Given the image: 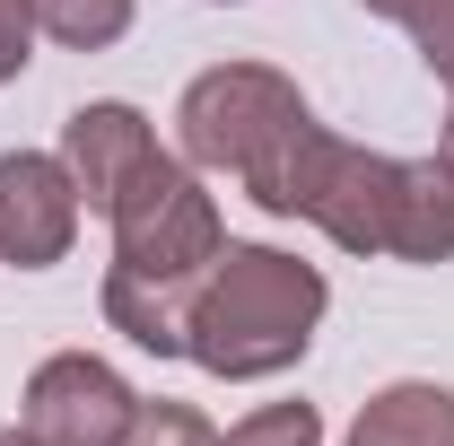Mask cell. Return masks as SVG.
<instances>
[{"mask_svg":"<svg viewBox=\"0 0 454 446\" xmlns=\"http://www.w3.org/2000/svg\"><path fill=\"white\" fill-rule=\"evenodd\" d=\"M324 272L297 263L280 245H219V263L192 289V324H184V359H201L227 386L280 377L306 359V341L324 324Z\"/></svg>","mask_w":454,"mask_h":446,"instance_id":"cell-1","label":"cell"},{"mask_svg":"<svg viewBox=\"0 0 454 446\" xmlns=\"http://www.w3.org/2000/svg\"><path fill=\"white\" fill-rule=\"evenodd\" d=\"M245 193L271 219H315L340 254H394V202L402 158H376L358 140H333L315 114L271 131V149L245 167Z\"/></svg>","mask_w":454,"mask_h":446,"instance_id":"cell-2","label":"cell"},{"mask_svg":"<svg viewBox=\"0 0 454 446\" xmlns=\"http://www.w3.org/2000/svg\"><path fill=\"white\" fill-rule=\"evenodd\" d=\"M297 114H306V97H297L288 70H271V61H219V70H201V79L184 88V106H175L184 167L245 175L271 149V131L297 123Z\"/></svg>","mask_w":454,"mask_h":446,"instance_id":"cell-3","label":"cell"},{"mask_svg":"<svg viewBox=\"0 0 454 446\" xmlns=\"http://www.w3.org/2000/svg\"><path fill=\"white\" fill-rule=\"evenodd\" d=\"M114 272L122 280H201L219 263L227 227H219V202L192 184V167H158L122 211H114Z\"/></svg>","mask_w":454,"mask_h":446,"instance_id":"cell-4","label":"cell"},{"mask_svg":"<svg viewBox=\"0 0 454 446\" xmlns=\"http://www.w3.org/2000/svg\"><path fill=\"white\" fill-rule=\"evenodd\" d=\"M131 411H140V394L122 386L106 359H88V350H53V359L27 377V411H18V429L44 438V446H122Z\"/></svg>","mask_w":454,"mask_h":446,"instance_id":"cell-5","label":"cell"},{"mask_svg":"<svg viewBox=\"0 0 454 446\" xmlns=\"http://www.w3.org/2000/svg\"><path fill=\"white\" fill-rule=\"evenodd\" d=\"M61 167L79 184V202H88L97 219H114L149 175L167 167V149H158V131H149L140 106H79L61 123Z\"/></svg>","mask_w":454,"mask_h":446,"instance_id":"cell-6","label":"cell"},{"mask_svg":"<svg viewBox=\"0 0 454 446\" xmlns=\"http://www.w3.org/2000/svg\"><path fill=\"white\" fill-rule=\"evenodd\" d=\"M79 184L61 158L44 149H9L0 158V263L9 272H44L70 254V236H79Z\"/></svg>","mask_w":454,"mask_h":446,"instance_id":"cell-7","label":"cell"},{"mask_svg":"<svg viewBox=\"0 0 454 446\" xmlns=\"http://www.w3.org/2000/svg\"><path fill=\"white\" fill-rule=\"evenodd\" d=\"M394 254L402 263H446L454 254V158H402V202H394Z\"/></svg>","mask_w":454,"mask_h":446,"instance_id":"cell-8","label":"cell"},{"mask_svg":"<svg viewBox=\"0 0 454 446\" xmlns=\"http://www.w3.org/2000/svg\"><path fill=\"white\" fill-rule=\"evenodd\" d=\"M192 289L201 280H122L106 272V324L158 359H184V324H192Z\"/></svg>","mask_w":454,"mask_h":446,"instance_id":"cell-9","label":"cell"},{"mask_svg":"<svg viewBox=\"0 0 454 446\" xmlns=\"http://www.w3.org/2000/svg\"><path fill=\"white\" fill-rule=\"evenodd\" d=\"M349 446H454V394L446 386H385L349 420Z\"/></svg>","mask_w":454,"mask_h":446,"instance_id":"cell-10","label":"cell"},{"mask_svg":"<svg viewBox=\"0 0 454 446\" xmlns=\"http://www.w3.org/2000/svg\"><path fill=\"white\" fill-rule=\"evenodd\" d=\"M27 9H35V27H44L53 44H70V53H106V44L131 36V9H140V0H27Z\"/></svg>","mask_w":454,"mask_h":446,"instance_id":"cell-11","label":"cell"},{"mask_svg":"<svg viewBox=\"0 0 454 446\" xmlns=\"http://www.w3.org/2000/svg\"><path fill=\"white\" fill-rule=\"evenodd\" d=\"M219 446H324V420H315L306 402H262V411H245Z\"/></svg>","mask_w":454,"mask_h":446,"instance_id":"cell-12","label":"cell"},{"mask_svg":"<svg viewBox=\"0 0 454 446\" xmlns=\"http://www.w3.org/2000/svg\"><path fill=\"white\" fill-rule=\"evenodd\" d=\"M122 446H219V429L192 402H140L131 429H122Z\"/></svg>","mask_w":454,"mask_h":446,"instance_id":"cell-13","label":"cell"},{"mask_svg":"<svg viewBox=\"0 0 454 446\" xmlns=\"http://www.w3.org/2000/svg\"><path fill=\"white\" fill-rule=\"evenodd\" d=\"M402 27H411L419 61H428V70L446 79V97H454V0H419V9H411Z\"/></svg>","mask_w":454,"mask_h":446,"instance_id":"cell-14","label":"cell"},{"mask_svg":"<svg viewBox=\"0 0 454 446\" xmlns=\"http://www.w3.org/2000/svg\"><path fill=\"white\" fill-rule=\"evenodd\" d=\"M27 53H35V9L27 0H0V88L27 70Z\"/></svg>","mask_w":454,"mask_h":446,"instance_id":"cell-15","label":"cell"},{"mask_svg":"<svg viewBox=\"0 0 454 446\" xmlns=\"http://www.w3.org/2000/svg\"><path fill=\"white\" fill-rule=\"evenodd\" d=\"M358 9H376V18H411L419 0H358Z\"/></svg>","mask_w":454,"mask_h":446,"instance_id":"cell-16","label":"cell"},{"mask_svg":"<svg viewBox=\"0 0 454 446\" xmlns=\"http://www.w3.org/2000/svg\"><path fill=\"white\" fill-rule=\"evenodd\" d=\"M0 446H44V438H27V429H0Z\"/></svg>","mask_w":454,"mask_h":446,"instance_id":"cell-17","label":"cell"},{"mask_svg":"<svg viewBox=\"0 0 454 446\" xmlns=\"http://www.w3.org/2000/svg\"><path fill=\"white\" fill-rule=\"evenodd\" d=\"M446 158H454V114H446Z\"/></svg>","mask_w":454,"mask_h":446,"instance_id":"cell-18","label":"cell"}]
</instances>
